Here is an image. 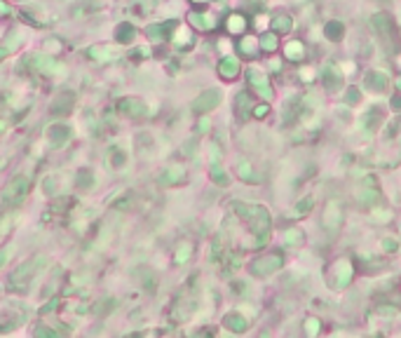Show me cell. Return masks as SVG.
I'll use <instances>...</instances> for the list:
<instances>
[{
  "instance_id": "cell-1",
  "label": "cell",
  "mask_w": 401,
  "mask_h": 338,
  "mask_svg": "<svg viewBox=\"0 0 401 338\" xmlns=\"http://www.w3.org/2000/svg\"><path fill=\"white\" fill-rule=\"evenodd\" d=\"M237 216H242L246 223L251 226V230L256 233V244L254 247H265L267 240H270V214H267L265 207L261 205H246L242 200H233V205Z\"/></svg>"
},
{
  "instance_id": "cell-2",
  "label": "cell",
  "mask_w": 401,
  "mask_h": 338,
  "mask_svg": "<svg viewBox=\"0 0 401 338\" xmlns=\"http://www.w3.org/2000/svg\"><path fill=\"white\" fill-rule=\"evenodd\" d=\"M282 266H284V256L267 254V256H261V259H256V261H251V275H254V277H270V275L277 272Z\"/></svg>"
},
{
  "instance_id": "cell-3",
  "label": "cell",
  "mask_w": 401,
  "mask_h": 338,
  "mask_svg": "<svg viewBox=\"0 0 401 338\" xmlns=\"http://www.w3.org/2000/svg\"><path fill=\"white\" fill-rule=\"evenodd\" d=\"M45 266V256H38V259H31L26 261V263H22V266L17 268V270L12 272V287H17V284H28L31 280L38 275V270Z\"/></svg>"
},
{
  "instance_id": "cell-4",
  "label": "cell",
  "mask_w": 401,
  "mask_h": 338,
  "mask_svg": "<svg viewBox=\"0 0 401 338\" xmlns=\"http://www.w3.org/2000/svg\"><path fill=\"white\" fill-rule=\"evenodd\" d=\"M343 207H340L338 200H331L329 205H326V209H324V216H322V223L324 228L329 230L331 235H338L340 226H343Z\"/></svg>"
},
{
  "instance_id": "cell-5",
  "label": "cell",
  "mask_w": 401,
  "mask_h": 338,
  "mask_svg": "<svg viewBox=\"0 0 401 338\" xmlns=\"http://www.w3.org/2000/svg\"><path fill=\"white\" fill-rule=\"evenodd\" d=\"M26 193H28V181L24 176H17L5 190H3V202H5L7 207H17L19 202L26 197Z\"/></svg>"
},
{
  "instance_id": "cell-6",
  "label": "cell",
  "mask_w": 401,
  "mask_h": 338,
  "mask_svg": "<svg viewBox=\"0 0 401 338\" xmlns=\"http://www.w3.org/2000/svg\"><path fill=\"white\" fill-rule=\"evenodd\" d=\"M331 275H333V287L335 289H345L347 284L352 282V277H354V268H352V263L347 259H340V261H335Z\"/></svg>"
},
{
  "instance_id": "cell-7",
  "label": "cell",
  "mask_w": 401,
  "mask_h": 338,
  "mask_svg": "<svg viewBox=\"0 0 401 338\" xmlns=\"http://www.w3.org/2000/svg\"><path fill=\"white\" fill-rule=\"evenodd\" d=\"M221 104V92L218 89H206L193 101V111L195 113H206V111H214L216 106Z\"/></svg>"
},
{
  "instance_id": "cell-8",
  "label": "cell",
  "mask_w": 401,
  "mask_h": 338,
  "mask_svg": "<svg viewBox=\"0 0 401 338\" xmlns=\"http://www.w3.org/2000/svg\"><path fill=\"white\" fill-rule=\"evenodd\" d=\"M246 80H249V85L256 89L263 99H272V87H270V80H267L261 71H256V68H249V73H246Z\"/></svg>"
},
{
  "instance_id": "cell-9",
  "label": "cell",
  "mask_w": 401,
  "mask_h": 338,
  "mask_svg": "<svg viewBox=\"0 0 401 338\" xmlns=\"http://www.w3.org/2000/svg\"><path fill=\"white\" fill-rule=\"evenodd\" d=\"M371 24H373V28L378 31L383 38H387L392 43L396 35V28H394V19L390 17V14H385V12H378V14H373V19H371Z\"/></svg>"
},
{
  "instance_id": "cell-10",
  "label": "cell",
  "mask_w": 401,
  "mask_h": 338,
  "mask_svg": "<svg viewBox=\"0 0 401 338\" xmlns=\"http://www.w3.org/2000/svg\"><path fill=\"white\" fill-rule=\"evenodd\" d=\"M31 66L35 68V71H43V73H64L66 68L59 64V61L50 59V56H31Z\"/></svg>"
},
{
  "instance_id": "cell-11",
  "label": "cell",
  "mask_w": 401,
  "mask_h": 338,
  "mask_svg": "<svg viewBox=\"0 0 401 338\" xmlns=\"http://www.w3.org/2000/svg\"><path fill=\"white\" fill-rule=\"evenodd\" d=\"M117 108H120L124 115H132V117H141L148 113V108H145V104L141 99H122L117 104Z\"/></svg>"
},
{
  "instance_id": "cell-12",
  "label": "cell",
  "mask_w": 401,
  "mask_h": 338,
  "mask_svg": "<svg viewBox=\"0 0 401 338\" xmlns=\"http://www.w3.org/2000/svg\"><path fill=\"white\" fill-rule=\"evenodd\" d=\"M218 73H221V78H225V80H235L240 75V59L225 56V59L218 64Z\"/></svg>"
},
{
  "instance_id": "cell-13",
  "label": "cell",
  "mask_w": 401,
  "mask_h": 338,
  "mask_svg": "<svg viewBox=\"0 0 401 338\" xmlns=\"http://www.w3.org/2000/svg\"><path fill=\"white\" fill-rule=\"evenodd\" d=\"M246 26H249V19H246L244 14H240V12H233V14L225 19V31H228V33L240 35L246 31Z\"/></svg>"
},
{
  "instance_id": "cell-14",
  "label": "cell",
  "mask_w": 401,
  "mask_h": 338,
  "mask_svg": "<svg viewBox=\"0 0 401 338\" xmlns=\"http://www.w3.org/2000/svg\"><path fill=\"white\" fill-rule=\"evenodd\" d=\"M356 200L362 202V205H368V207H378L380 202H383V195H380V190L375 188L373 183H371V188H362L359 193H356Z\"/></svg>"
},
{
  "instance_id": "cell-15",
  "label": "cell",
  "mask_w": 401,
  "mask_h": 338,
  "mask_svg": "<svg viewBox=\"0 0 401 338\" xmlns=\"http://www.w3.org/2000/svg\"><path fill=\"white\" fill-rule=\"evenodd\" d=\"M190 24L195 28H200V31H212L216 26V19L212 14H206V12H193L190 14Z\"/></svg>"
},
{
  "instance_id": "cell-16",
  "label": "cell",
  "mask_w": 401,
  "mask_h": 338,
  "mask_svg": "<svg viewBox=\"0 0 401 338\" xmlns=\"http://www.w3.org/2000/svg\"><path fill=\"white\" fill-rule=\"evenodd\" d=\"M324 35L329 40H333V43H338V40L345 38V24L338 22V19H331V22H326V26H324Z\"/></svg>"
},
{
  "instance_id": "cell-17",
  "label": "cell",
  "mask_w": 401,
  "mask_h": 338,
  "mask_svg": "<svg viewBox=\"0 0 401 338\" xmlns=\"http://www.w3.org/2000/svg\"><path fill=\"white\" fill-rule=\"evenodd\" d=\"M225 327L230 329V331H235V333H244L246 329H249V322L244 320V317L240 315V312H230V315H225Z\"/></svg>"
},
{
  "instance_id": "cell-18",
  "label": "cell",
  "mask_w": 401,
  "mask_h": 338,
  "mask_svg": "<svg viewBox=\"0 0 401 338\" xmlns=\"http://www.w3.org/2000/svg\"><path fill=\"white\" fill-rule=\"evenodd\" d=\"M73 94L71 92H64V94H59L54 99V104H52V111L56 113V115H66V113H71V106H73Z\"/></svg>"
},
{
  "instance_id": "cell-19",
  "label": "cell",
  "mask_w": 401,
  "mask_h": 338,
  "mask_svg": "<svg viewBox=\"0 0 401 338\" xmlns=\"http://www.w3.org/2000/svg\"><path fill=\"white\" fill-rule=\"evenodd\" d=\"M340 83H343L340 71L335 68V64H329V66L324 68V85H326V89H338Z\"/></svg>"
},
{
  "instance_id": "cell-20",
  "label": "cell",
  "mask_w": 401,
  "mask_h": 338,
  "mask_svg": "<svg viewBox=\"0 0 401 338\" xmlns=\"http://www.w3.org/2000/svg\"><path fill=\"white\" fill-rule=\"evenodd\" d=\"M270 26H272L275 33H289L291 28H293V22H291L289 14L279 12V14H275V17L270 19Z\"/></svg>"
},
{
  "instance_id": "cell-21",
  "label": "cell",
  "mask_w": 401,
  "mask_h": 338,
  "mask_svg": "<svg viewBox=\"0 0 401 338\" xmlns=\"http://www.w3.org/2000/svg\"><path fill=\"white\" fill-rule=\"evenodd\" d=\"M284 54L289 61H303V56H305V45H303L301 40H289L284 47Z\"/></svg>"
},
{
  "instance_id": "cell-22",
  "label": "cell",
  "mask_w": 401,
  "mask_h": 338,
  "mask_svg": "<svg viewBox=\"0 0 401 338\" xmlns=\"http://www.w3.org/2000/svg\"><path fill=\"white\" fill-rule=\"evenodd\" d=\"M366 85L371 89H375V92H385L387 89V85H390V80H387V75L380 71H371L366 75Z\"/></svg>"
},
{
  "instance_id": "cell-23",
  "label": "cell",
  "mask_w": 401,
  "mask_h": 338,
  "mask_svg": "<svg viewBox=\"0 0 401 338\" xmlns=\"http://www.w3.org/2000/svg\"><path fill=\"white\" fill-rule=\"evenodd\" d=\"M181 181H185V169L183 167H172V169H167V172L160 176L162 186H174V183H181Z\"/></svg>"
},
{
  "instance_id": "cell-24",
  "label": "cell",
  "mask_w": 401,
  "mask_h": 338,
  "mask_svg": "<svg viewBox=\"0 0 401 338\" xmlns=\"http://www.w3.org/2000/svg\"><path fill=\"white\" fill-rule=\"evenodd\" d=\"M235 106H237V117L240 120H246L249 117V113H251V94H246V92H240L237 94V99H235Z\"/></svg>"
},
{
  "instance_id": "cell-25",
  "label": "cell",
  "mask_w": 401,
  "mask_h": 338,
  "mask_svg": "<svg viewBox=\"0 0 401 338\" xmlns=\"http://www.w3.org/2000/svg\"><path fill=\"white\" fill-rule=\"evenodd\" d=\"M176 28V24L174 22H169V24H155V26H148V31L145 33L151 35L153 40H164V38H169V31H174Z\"/></svg>"
},
{
  "instance_id": "cell-26",
  "label": "cell",
  "mask_w": 401,
  "mask_h": 338,
  "mask_svg": "<svg viewBox=\"0 0 401 338\" xmlns=\"http://www.w3.org/2000/svg\"><path fill=\"white\" fill-rule=\"evenodd\" d=\"M237 174H240V178L244 183H261V174L254 172V167L249 162H240L237 165Z\"/></svg>"
},
{
  "instance_id": "cell-27",
  "label": "cell",
  "mask_w": 401,
  "mask_h": 338,
  "mask_svg": "<svg viewBox=\"0 0 401 338\" xmlns=\"http://www.w3.org/2000/svg\"><path fill=\"white\" fill-rule=\"evenodd\" d=\"M380 120H383V111H380L378 106H373V108L366 113V117H364V129L375 132V129L380 127Z\"/></svg>"
},
{
  "instance_id": "cell-28",
  "label": "cell",
  "mask_w": 401,
  "mask_h": 338,
  "mask_svg": "<svg viewBox=\"0 0 401 338\" xmlns=\"http://www.w3.org/2000/svg\"><path fill=\"white\" fill-rule=\"evenodd\" d=\"M258 47H261L263 52H267V54H272V52H277L279 43H277V35H275V31H272V33H265V35H263L261 43H258Z\"/></svg>"
},
{
  "instance_id": "cell-29",
  "label": "cell",
  "mask_w": 401,
  "mask_h": 338,
  "mask_svg": "<svg viewBox=\"0 0 401 338\" xmlns=\"http://www.w3.org/2000/svg\"><path fill=\"white\" fill-rule=\"evenodd\" d=\"M237 50H240V54H244V56H254V54H256V50H258V45H256V40L251 38V35H246V38L240 40Z\"/></svg>"
},
{
  "instance_id": "cell-30",
  "label": "cell",
  "mask_w": 401,
  "mask_h": 338,
  "mask_svg": "<svg viewBox=\"0 0 401 338\" xmlns=\"http://www.w3.org/2000/svg\"><path fill=\"white\" fill-rule=\"evenodd\" d=\"M190 256H193V244H190V242L178 244L176 256H174V259H176V263H178V266H183V263L190 259Z\"/></svg>"
},
{
  "instance_id": "cell-31",
  "label": "cell",
  "mask_w": 401,
  "mask_h": 338,
  "mask_svg": "<svg viewBox=\"0 0 401 338\" xmlns=\"http://www.w3.org/2000/svg\"><path fill=\"white\" fill-rule=\"evenodd\" d=\"M115 35H117V40H120V43H132L134 35H136V31H134L129 24H120V26H117V31H115Z\"/></svg>"
},
{
  "instance_id": "cell-32",
  "label": "cell",
  "mask_w": 401,
  "mask_h": 338,
  "mask_svg": "<svg viewBox=\"0 0 401 338\" xmlns=\"http://www.w3.org/2000/svg\"><path fill=\"white\" fill-rule=\"evenodd\" d=\"M50 132H52V134H50L52 144H56V146L64 144V141H66L68 136H71V129H68V127H52Z\"/></svg>"
},
{
  "instance_id": "cell-33",
  "label": "cell",
  "mask_w": 401,
  "mask_h": 338,
  "mask_svg": "<svg viewBox=\"0 0 401 338\" xmlns=\"http://www.w3.org/2000/svg\"><path fill=\"white\" fill-rule=\"evenodd\" d=\"M312 205H314V200H312V197H303L301 202L296 205V209L291 211V216H305L307 211L312 209Z\"/></svg>"
},
{
  "instance_id": "cell-34",
  "label": "cell",
  "mask_w": 401,
  "mask_h": 338,
  "mask_svg": "<svg viewBox=\"0 0 401 338\" xmlns=\"http://www.w3.org/2000/svg\"><path fill=\"white\" fill-rule=\"evenodd\" d=\"M284 242L286 244H291V247H296V244H301L303 242V233H301V228H289L284 233Z\"/></svg>"
},
{
  "instance_id": "cell-35",
  "label": "cell",
  "mask_w": 401,
  "mask_h": 338,
  "mask_svg": "<svg viewBox=\"0 0 401 338\" xmlns=\"http://www.w3.org/2000/svg\"><path fill=\"white\" fill-rule=\"evenodd\" d=\"M212 178L218 183V186H228V181H230L228 174L223 172V169H221L218 165H214V167H212Z\"/></svg>"
},
{
  "instance_id": "cell-36",
  "label": "cell",
  "mask_w": 401,
  "mask_h": 338,
  "mask_svg": "<svg viewBox=\"0 0 401 338\" xmlns=\"http://www.w3.org/2000/svg\"><path fill=\"white\" fill-rule=\"evenodd\" d=\"M319 329H322V324H319V320H314V317H310V320H305V333L307 336H317Z\"/></svg>"
},
{
  "instance_id": "cell-37",
  "label": "cell",
  "mask_w": 401,
  "mask_h": 338,
  "mask_svg": "<svg viewBox=\"0 0 401 338\" xmlns=\"http://www.w3.org/2000/svg\"><path fill=\"white\" fill-rule=\"evenodd\" d=\"M359 99H362V94H359V89H356V87H347L345 89V101L350 106H356V104H359Z\"/></svg>"
},
{
  "instance_id": "cell-38",
  "label": "cell",
  "mask_w": 401,
  "mask_h": 338,
  "mask_svg": "<svg viewBox=\"0 0 401 338\" xmlns=\"http://www.w3.org/2000/svg\"><path fill=\"white\" fill-rule=\"evenodd\" d=\"M174 43H176L178 47H188V45H193V38H190L188 31H178V38L174 35Z\"/></svg>"
},
{
  "instance_id": "cell-39",
  "label": "cell",
  "mask_w": 401,
  "mask_h": 338,
  "mask_svg": "<svg viewBox=\"0 0 401 338\" xmlns=\"http://www.w3.org/2000/svg\"><path fill=\"white\" fill-rule=\"evenodd\" d=\"M267 113H270V106H267V104H258V106H254V108H251V115L256 117V120H263Z\"/></svg>"
},
{
  "instance_id": "cell-40",
  "label": "cell",
  "mask_w": 401,
  "mask_h": 338,
  "mask_svg": "<svg viewBox=\"0 0 401 338\" xmlns=\"http://www.w3.org/2000/svg\"><path fill=\"white\" fill-rule=\"evenodd\" d=\"M383 249H385V251H390V254H394V251L399 249V244H396V240L385 237V240H383Z\"/></svg>"
},
{
  "instance_id": "cell-41",
  "label": "cell",
  "mask_w": 401,
  "mask_h": 338,
  "mask_svg": "<svg viewBox=\"0 0 401 338\" xmlns=\"http://www.w3.org/2000/svg\"><path fill=\"white\" fill-rule=\"evenodd\" d=\"M209 129H212V120H209V117H200V122H197V132H209Z\"/></svg>"
},
{
  "instance_id": "cell-42",
  "label": "cell",
  "mask_w": 401,
  "mask_h": 338,
  "mask_svg": "<svg viewBox=\"0 0 401 338\" xmlns=\"http://www.w3.org/2000/svg\"><path fill=\"white\" fill-rule=\"evenodd\" d=\"M301 80H303V83H312V80H314V71H312V68H303V71H301Z\"/></svg>"
},
{
  "instance_id": "cell-43",
  "label": "cell",
  "mask_w": 401,
  "mask_h": 338,
  "mask_svg": "<svg viewBox=\"0 0 401 338\" xmlns=\"http://www.w3.org/2000/svg\"><path fill=\"white\" fill-rule=\"evenodd\" d=\"M373 216H375V218H383V221H390L392 214H390V211H380V209H375V211H373Z\"/></svg>"
},
{
  "instance_id": "cell-44",
  "label": "cell",
  "mask_w": 401,
  "mask_h": 338,
  "mask_svg": "<svg viewBox=\"0 0 401 338\" xmlns=\"http://www.w3.org/2000/svg\"><path fill=\"white\" fill-rule=\"evenodd\" d=\"M380 315L394 317V315H396V308H387V305H383V308H380Z\"/></svg>"
},
{
  "instance_id": "cell-45",
  "label": "cell",
  "mask_w": 401,
  "mask_h": 338,
  "mask_svg": "<svg viewBox=\"0 0 401 338\" xmlns=\"http://www.w3.org/2000/svg\"><path fill=\"white\" fill-rule=\"evenodd\" d=\"M392 108H394V111H401V96L399 94L392 96Z\"/></svg>"
},
{
  "instance_id": "cell-46",
  "label": "cell",
  "mask_w": 401,
  "mask_h": 338,
  "mask_svg": "<svg viewBox=\"0 0 401 338\" xmlns=\"http://www.w3.org/2000/svg\"><path fill=\"white\" fill-rule=\"evenodd\" d=\"M7 256H10V251H7V249H0V266H3V263L7 261Z\"/></svg>"
},
{
  "instance_id": "cell-47",
  "label": "cell",
  "mask_w": 401,
  "mask_h": 338,
  "mask_svg": "<svg viewBox=\"0 0 401 338\" xmlns=\"http://www.w3.org/2000/svg\"><path fill=\"white\" fill-rule=\"evenodd\" d=\"M7 12H10V7H7L5 3H0V14H7Z\"/></svg>"
},
{
  "instance_id": "cell-48",
  "label": "cell",
  "mask_w": 401,
  "mask_h": 338,
  "mask_svg": "<svg viewBox=\"0 0 401 338\" xmlns=\"http://www.w3.org/2000/svg\"><path fill=\"white\" fill-rule=\"evenodd\" d=\"M265 19H267V17H258V22H256V26H258V28H263V26H265Z\"/></svg>"
},
{
  "instance_id": "cell-49",
  "label": "cell",
  "mask_w": 401,
  "mask_h": 338,
  "mask_svg": "<svg viewBox=\"0 0 401 338\" xmlns=\"http://www.w3.org/2000/svg\"><path fill=\"white\" fill-rule=\"evenodd\" d=\"M7 52H10V50H7V47H0V59H5V54H7Z\"/></svg>"
},
{
  "instance_id": "cell-50",
  "label": "cell",
  "mask_w": 401,
  "mask_h": 338,
  "mask_svg": "<svg viewBox=\"0 0 401 338\" xmlns=\"http://www.w3.org/2000/svg\"><path fill=\"white\" fill-rule=\"evenodd\" d=\"M396 87H399V92H401V75L396 78Z\"/></svg>"
},
{
  "instance_id": "cell-51",
  "label": "cell",
  "mask_w": 401,
  "mask_h": 338,
  "mask_svg": "<svg viewBox=\"0 0 401 338\" xmlns=\"http://www.w3.org/2000/svg\"><path fill=\"white\" fill-rule=\"evenodd\" d=\"M193 3H197V5H202V3H209V0H193Z\"/></svg>"
},
{
  "instance_id": "cell-52",
  "label": "cell",
  "mask_w": 401,
  "mask_h": 338,
  "mask_svg": "<svg viewBox=\"0 0 401 338\" xmlns=\"http://www.w3.org/2000/svg\"><path fill=\"white\" fill-rule=\"evenodd\" d=\"M249 3H254V5H258V3H263V0H249Z\"/></svg>"
},
{
  "instance_id": "cell-53",
  "label": "cell",
  "mask_w": 401,
  "mask_h": 338,
  "mask_svg": "<svg viewBox=\"0 0 401 338\" xmlns=\"http://www.w3.org/2000/svg\"><path fill=\"white\" fill-rule=\"evenodd\" d=\"M399 64H401V56H399Z\"/></svg>"
}]
</instances>
